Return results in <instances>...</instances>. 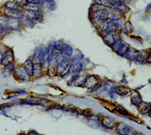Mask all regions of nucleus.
<instances>
[{
    "label": "nucleus",
    "instance_id": "nucleus-17",
    "mask_svg": "<svg viewBox=\"0 0 151 135\" xmlns=\"http://www.w3.org/2000/svg\"><path fill=\"white\" fill-rule=\"evenodd\" d=\"M134 58L139 62H142L144 61V56L140 52H136Z\"/></svg>",
    "mask_w": 151,
    "mask_h": 135
},
{
    "label": "nucleus",
    "instance_id": "nucleus-8",
    "mask_svg": "<svg viewBox=\"0 0 151 135\" xmlns=\"http://www.w3.org/2000/svg\"><path fill=\"white\" fill-rule=\"evenodd\" d=\"M33 62L31 60L28 59L27 60L24 64V67L27 71V73L30 75H32V70H33Z\"/></svg>",
    "mask_w": 151,
    "mask_h": 135
},
{
    "label": "nucleus",
    "instance_id": "nucleus-24",
    "mask_svg": "<svg viewBox=\"0 0 151 135\" xmlns=\"http://www.w3.org/2000/svg\"><path fill=\"white\" fill-rule=\"evenodd\" d=\"M2 56H3V54H2V53L0 51V64H1V61H2Z\"/></svg>",
    "mask_w": 151,
    "mask_h": 135
},
{
    "label": "nucleus",
    "instance_id": "nucleus-16",
    "mask_svg": "<svg viewBox=\"0 0 151 135\" xmlns=\"http://www.w3.org/2000/svg\"><path fill=\"white\" fill-rule=\"evenodd\" d=\"M105 9V6H102V5H99V4H96L94 5H93L92 6V9L94 11H102L103 9Z\"/></svg>",
    "mask_w": 151,
    "mask_h": 135
},
{
    "label": "nucleus",
    "instance_id": "nucleus-9",
    "mask_svg": "<svg viewBox=\"0 0 151 135\" xmlns=\"http://www.w3.org/2000/svg\"><path fill=\"white\" fill-rule=\"evenodd\" d=\"M42 68L40 64H35L33 65V70L32 75L34 77H38L41 75Z\"/></svg>",
    "mask_w": 151,
    "mask_h": 135
},
{
    "label": "nucleus",
    "instance_id": "nucleus-19",
    "mask_svg": "<svg viewBox=\"0 0 151 135\" xmlns=\"http://www.w3.org/2000/svg\"><path fill=\"white\" fill-rule=\"evenodd\" d=\"M8 18V17H7L5 15H0V24L2 25H5Z\"/></svg>",
    "mask_w": 151,
    "mask_h": 135
},
{
    "label": "nucleus",
    "instance_id": "nucleus-11",
    "mask_svg": "<svg viewBox=\"0 0 151 135\" xmlns=\"http://www.w3.org/2000/svg\"><path fill=\"white\" fill-rule=\"evenodd\" d=\"M132 101L133 103L136 105H139L140 103H142V100L140 97V95L137 92H134L132 96Z\"/></svg>",
    "mask_w": 151,
    "mask_h": 135
},
{
    "label": "nucleus",
    "instance_id": "nucleus-1",
    "mask_svg": "<svg viewBox=\"0 0 151 135\" xmlns=\"http://www.w3.org/2000/svg\"><path fill=\"white\" fill-rule=\"evenodd\" d=\"M15 77L22 81H28L30 79V75L27 73L24 66L18 67L14 71Z\"/></svg>",
    "mask_w": 151,
    "mask_h": 135
},
{
    "label": "nucleus",
    "instance_id": "nucleus-21",
    "mask_svg": "<svg viewBox=\"0 0 151 135\" xmlns=\"http://www.w3.org/2000/svg\"><path fill=\"white\" fill-rule=\"evenodd\" d=\"M93 80H94V82L93 84H90V87H94V85H96V84H97V83H98V81H97L96 78H93ZM91 80H92V78L91 79V77L89 78H87V79H86V82H85L84 84L91 83Z\"/></svg>",
    "mask_w": 151,
    "mask_h": 135
},
{
    "label": "nucleus",
    "instance_id": "nucleus-23",
    "mask_svg": "<svg viewBox=\"0 0 151 135\" xmlns=\"http://www.w3.org/2000/svg\"><path fill=\"white\" fill-rule=\"evenodd\" d=\"M5 30V28L4 27V25L0 24V33H2Z\"/></svg>",
    "mask_w": 151,
    "mask_h": 135
},
{
    "label": "nucleus",
    "instance_id": "nucleus-6",
    "mask_svg": "<svg viewBox=\"0 0 151 135\" xmlns=\"http://www.w3.org/2000/svg\"><path fill=\"white\" fill-rule=\"evenodd\" d=\"M117 131L119 134H127L130 131V128L124 123H119L117 125Z\"/></svg>",
    "mask_w": 151,
    "mask_h": 135
},
{
    "label": "nucleus",
    "instance_id": "nucleus-22",
    "mask_svg": "<svg viewBox=\"0 0 151 135\" xmlns=\"http://www.w3.org/2000/svg\"><path fill=\"white\" fill-rule=\"evenodd\" d=\"M68 49H66L65 50V54H67L68 56H70L71 55V54H72V49H71V48H70V47H68Z\"/></svg>",
    "mask_w": 151,
    "mask_h": 135
},
{
    "label": "nucleus",
    "instance_id": "nucleus-4",
    "mask_svg": "<svg viewBox=\"0 0 151 135\" xmlns=\"http://www.w3.org/2000/svg\"><path fill=\"white\" fill-rule=\"evenodd\" d=\"M14 60V57L13 52L11 50H8L4 53V54H3L1 64L3 65L6 66L12 63Z\"/></svg>",
    "mask_w": 151,
    "mask_h": 135
},
{
    "label": "nucleus",
    "instance_id": "nucleus-20",
    "mask_svg": "<svg viewBox=\"0 0 151 135\" xmlns=\"http://www.w3.org/2000/svg\"><path fill=\"white\" fill-rule=\"evenodd\" d=\"M14 2H15L19 6H24L27 4V0H14Z\"/></svg>",
    "mask_w": 151,
    "mask_h": 135
},
{
    "label": "nucleus",
    "instance_id": "nucleus-12",
    "mask_svg": "<svg viewBox=\"0 0 151 135\" xmlns=\"http://www.w3.org/2000/svg\"><path fill=\"white\" fill-rule=\"evenodd\" d=\"M28 17L31 19H38L40 18V14L37 11H29L28 13Z\"/></svg>",
    "mask_w": 151,
    "mask_h": 135
},
{
    "label": "nucleus",
    "instance_id": "nucleus-10",
    "mask_svg": "<svg viewBox=\"0 0 151 135\" xmlns=\"http://www.w3.org/2000/svg\"><path fill=\"white\" fill-rule=\"evenodd\" d=\"M115 91L118 94L126 95L130 91V90L128 88H126V87H124L123 86H120V87H117L116 88H115Z\"/></svg>",
    "mask_w": 151,
    "mask_h": 135
},
{
    "label": "nucleus",
    "instance_id": "nucleus-14",
    "mask_svg": "<svg viewBox=\"0 0 151 135\" xmlns=\"http://www.w3.org/2000/svg\"><path fill=\"white\" fill-rule=\"evenodd\" d=\"M128 46L126 45H120V47H119V48L118 49V54H120V55H124L127 51L128 50Z\"/></svg>",
    "mask_w": 151,
    "mask_h": 135
},
{
    "label": "nucleus",
    "instance_id": "nucleus-15",
    "mask_svg": "<svg viewBox=\"0 0 151 135\" xmlns=\"http://www.w3.org/2000/svg\"><path fill=\"white\" fill-rule=\"evenodd\" d=\"M5 6L6 8H10V9H18V7L19 6L15 2H11V1L7 2L5 4Z\"/></svg>",
    "mask_w": 151,
    "mask_h": 135
},
{
    "label": "nucleus",
    "instance_id": "nucleus-3",
    "mask_svg": "<svg viewBox=\"0 0 151 135\" xmlns=\"http://www.w3.org/2000/svg\"><path fill=\"white\" fill-rule=\"evenodd\" d=\"M4 12L5 15L8 17L15 18H22L23 15L22 12L18 9H10L8 8H5L4 9Z\"/></svg>",
    "mask_w": 151,
    "mask_h": 135
},
{
    "label": "nucleus",
    "instance_id": "nucleus-18",
    "mask_svg": "<svg viewBox=\"0 0 151 135\" xmlns=\"http://www.w3.org/2000/svg\"><path fill=\"white\" fill-rule=\"evenodd\" d=\"M97 4L104 6H110L109 2L106 0H96Z\"/></svg>",
    "mask_w": 151,
    "mask_h": 135
},
{
    "label": "nucleus",
    "instance_id": "nucleus-5",
    "mask_svg": "<svg viewBox=\"0 0 151 135\" xmlns=\"http://www.w3.org/2000/svg\"><path fill=\"white\" fill-rule=\"evenodd\" d=\"M101 123L103 125L108 128V129H112L115 126V120L111 117L110 116H106L103 117V118L101 120Z\"/></svg>",
    "mask_w": 151,
    "mask_h": 135
},
{
    "label": "nucleus",
    "instance_id": "nucleus-13",
    "mask_svg": "<svg viewBox=\"0 0 151 135\" xmlns=\"http://www.w3.org/2000/svg\"><path fill=\"white\" fill-rule=\"evenodd\" d=\"M23 8L29 11H37L38 10V7L36 5L33 4H27L23 6Z\"/></svg>",
    "mask_w": 151,
    "mask_h": 135
},
{
    "label": "nucleus",
    "instance_id": "nucleus-2",
    "mask_svg": "<svg viewBox=\"0 0 151 135\" xmlns=\"http://www.w3.org/2000/svg\"><path fill=\"white\" fill-rule=\"evenodd\" d=\"M5 25L9 29L16 31L20 28L21 22L18 18L8 17Z\"/></svg>",
    "mask_w": 151,
    "mask_h": 135
},
{
    "label": "nucleus",
    "instance_id": "nucleus-7",
    "mask_svg": "<svg viewBox=\"0 0 151 135\" xmlns=\"http://www.w3.org/2000/svg\"><path fill=\"white\" fill-rule=\"evenodd\" d=\"M14 69H15V64L13 62L5 66L2 71V74L4 76L6 77H9L11 75L12 73L14 71Z\"/></svg>",
    "mask_w": 151,
    "mask_h": 135
}]
</instances>
